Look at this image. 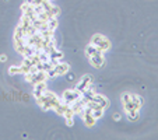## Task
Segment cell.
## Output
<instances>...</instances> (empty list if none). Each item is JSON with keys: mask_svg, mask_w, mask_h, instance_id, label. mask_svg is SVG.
Masks as SVG:
<instances>
[{"mask_svg": "<svg viewBox=\"0 0 158 140\" xmlns=\"http://www.w3.org/2000/svg\"><path fill=\"white\" fill-rule=\"evenodd\" d=\"M89 62L93 63V66H94V67H97V69L102 67V66H104V63H105L102 52H101V53H97V55H93V56H89Z\"/></svg>", "mask_w": 158, "mask_h": 140, "instance_id": "cell-4", "label": "cell"}, {"mask_svg": "<svg viewBox=\"0 0 158 140\" xmlns=\"http://www.w3.org/2000/svg\"><path fill=\"white\" fill-rule=\"evenodd\" d=\"M55 72H56V76H63L69 72V65H66L63 62H59L55 65Z\"/></svg>", "mask_w": 158, "mask_h": 140, "instance_id": "cell-7", "label": "cell"}, {"mask_svg": "<svg viewBox=\"0 0 158 140\" xmlns=\"http://www.w3.org/2000/svg\"><path fill=\"white\" fill-rule=\"evenodd\" d=\"M91 101H94L95 104H98L99 107L104 108V109L108 107V105H109V101H108L106 97H105V95H101V94H97V92L94 94V97H93V100H91Z\"/></svg>", "mask_w": 158, "mask_h": 140, "instance_id": "cell-5", "label": "cell"}, {"mask_svg": "<svg viewBox=\"0 0 158 140\" xmlns=\"http://www.w3.org/2000/svg\"><path fill=\"white\" fill-rule=\"evenodd\" d=\"M127 112V118L130 121H134L139 118V109H131V111H126Z\"/></svg>", "mask_w": 158, "mask_h": 140, "instance_id": "cell-11", "label": "cell"}, {"mask_svg": "<svg viewBox=\"0 0 158 140\" xmlns=\"http://www.w3.org/2000/svg\"><path fill=\"white\" fill-rule=\"evenodd\" d=\"M9 73H10V74H17V73H23V70H21V65H20V66H11V67L9 69Z\"/></svg>", "mask_w": 158, "mask_h": 140, "instance_id": "cell-12", "label": "cell"}, {"mask_svg": "<svg viewBox=\"0 0 158 140\" xmlns=\"http://www.w3.org/2000/svg\"><path fill=\"white\" fill-rule=\"evenodd\" d=\"M89 86H91V77H89V76H84V77L78 81L77 86H76V90L80 91V92H83V91H85Z\"/></svg>", "mask_w": 158, "mask_h": 140, "instance_id": "cell-3", "label": "cell"}, {"mask_svg": "<svg viewBox=\"0 0 158 140\" xmlns=\"http://www.w3.org/2000/svg\"><path fill=\"white\" fill-rule=\"evenodd\" d=\"M46 84H45V81H42V83H36L34 84V97L35 98H39L41 95H44V92L46 91Z\"/></svg>", "mask_w": 158, "mask_h": 140, "instance_id": "cell-6", "label": "cell"}, {"mask_svg": "<svg viewBox=\"0 0 158 140\" xmlns=\"http://www.w3.org/2000/svg\"><path fill=\"white\" fill-rule=\"evenodd\" d=\"M48 2H51V3H52V0H48Z\"/></svg>", "mask_w": 158, "mask_h": 140, "instance_id": "cell-14", "label": "cell"}, {"mask_svg": "<svg viewBox=\"0 0 158 140\" xmlns=\"http://www.w3.org/2000/svg\"><path fill=\"white\" fill-rule=\"evenodd\" d=\"M93 44L95 45L97 48H99L102 52H105L106 49H109V41L102 35H95L93 38Z\"/></svg>", "mask_w": 158, "mask_h": 140, "instance_id": "cell-2", "label": "cell"}, {"mask_svg": "<svg viewBox=\"0 0 158 140\" xmlns=\"http://www.w3.org/2000/svg\"><path fill=\"white\" fill-rule=\"evenodd\" d=\"M6 59H7V57L4 56V55H3V56H0V60H2V62H4V60H6Z\"/></svg>", "mask_w": 158, "mask_h": 140, "instance_id": "cell-13", "label": "cell"}, {"mask_svg": "<svg viewBox=\"0 0 158 140\" xmlns=\"http://www.w3.org/2000/svg\"><path fill=\"white\" fill-rule=\"evenodd\" d=\"M85 52H87V55H88V57L89 56H93V55H97V53H101V49L99 48H97L94 44H89L88 46H87V49H85Z\"/></svg>", "mask_w": 158, "mask_h": 140, "instance_id": "cell-8", "label": "cell"}, {"mask_svg": "<svg viewBox=\"0 0 158 140\" xmlns=\"http://www.w3.org/2000/svg\"><path fill=\"white\" fill-rule=\"evenodd\" d=\"M81 98V92L77 91L76 88H70V90H66L63 92V97H62V101L64 102L66 105H70L72 102L77 101V100Z\"/></svg>", "mask_w": 158, "mask_h": 140, "instance_id": "cell-1", "label": "cell"}, {"mask_svg": "<svg viewBox=\"0 0 158 140\" xmlns=\"http://www.w3.org/2000/svg\"><path fill=\"white\" fill-rule=\"evenodd\" d=\"M131 102H133L136 107H139L140 108L141 107V104H143V100H141V97L140 95H134V94H131Z\"/></svg>", "mask_w": 158, "mask_h": 140, "instance_id": "cell-10", "label": "cell"}, {"mask_svg": "<svg viewBox=\"0 0 158 140\" xmlns=\"http://www.w3.org/2000/svg\"><path fill=\"white\" fill-rule=\"evenodd\" d=\"M91 113H93V116L95 118V119H99L102 115H104V108L101 107H95L94 109H91Z\"/></svg>", "mask_w": 158, "mask_h": 140, "instance_id": "cell-9", "label": "cell"}]
</instances>
